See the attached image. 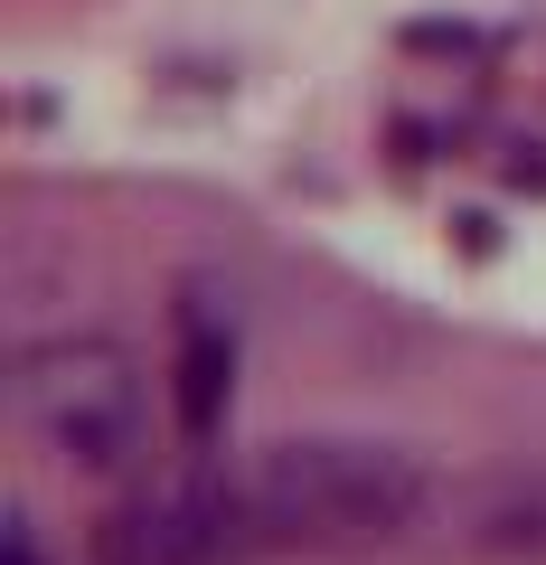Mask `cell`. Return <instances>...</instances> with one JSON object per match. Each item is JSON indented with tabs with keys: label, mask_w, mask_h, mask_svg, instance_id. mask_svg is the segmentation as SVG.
Wrapping results in <instances>:
<instances>
[{
	"label": "cell",
	"mask_w": 546,
	"mask_h": 565,
	"mask_svg": "<svg viewBox=\"0 0 546 565\" xmlns=\"http://www.w3.org/2000/svg\"><path fill=\"white\" fill-rule=\"evenodd\" d=\"M236 509L255 527V556H377L433 519V471L396 444H274L236 471Z\"/></svg>",
	"instance_id": "cell-1"
},
{
	"label": "cell",
	"mask_w": 546,
	"mask_h": 565,
	"mask_svg": "<svg viewBox=\"0 0 546 565\" xmlns=\"http://www.w3.org/2000/svg\"><path fill=\"white\" fill-rule=\"evenodd\" d=\"M20 405L47 434V452H66L76 471H122L151 444V396L142 367L104 340H57L20 367Z\"/></svg>",
	"instance_id": "cell-2"
},
{
	"label": "cell",
	"mask_w": 546,
	"mask_h": 565,
	"mask_svg": "<svg viewBox=\"0 0 546 565\" xmlns=\"http://www.w3.org/2000/svg\"><path fill=\"white\" fill-rule=\"evenodd\" d=\"M95 565H255V527L236 509V471L226 481H161L132 490L95 519L85 537Z\"/></svg>",
	"instance_id": "cell-3"
},
{
	"label": "cell",
	"mask_w": 546,
	"mask_h": 565,
	"mask_svg": "<svg viewBox=\"0 0 546 565\" xmlns=\"http://www.w3.org/2000/svg\"><path fill=\"white\" fill-rule=\"evenodd\" d=\"M452 537L471 556H546V471H500V481L452 500Z\"/></svg>",
	"instance_id": "cell-4"
},
{
	"label": "cell",
	"mask_w": 546,
	"mask_h": 565,
	"mask_svg": "<svg viewBox=\"0 0 546 565\" xmlns=\"http://www.w3.org/2000/svg\"><path fill=\"white\" fill-rule=\"evenodd\" d=\"M170 396H180V434L189 444H207L217 434V415H226V377H236V340H226L207 311H189L180 321V367H170Z\"/></svg>",
	"instance_id": "cell-5"
},
{
	"label": "cell",
	"mask_w": 546,
	"mask_h": 565,
	"mask_svg": "<svg viewBox=\"0 0 546 565\" xmlns=\"http://www.w3.org/2000/svg\"><path fill=\"white\" fill-rule=\"evenodd\" d=\"M0 565H39V537H29V527H10V546H0Z\"/></svg>",
	"instance_id": "cell-6"
}]
</instances>
